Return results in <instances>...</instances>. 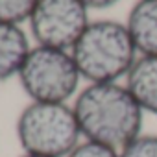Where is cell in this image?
<instances>
[{
	"label": "cell",
	"mask_w": 157,
	"mask_h": 157,
	"mask_svg": "<svg viewBox=\"0 0 157 157\" xmlns=\"http://www.w3.org/2000/svg\"><path fill=\"white\" fill-rule=\"evenodd\" d=\"M74 115L85 140L124 150L142 135L144 111L120 83H91L78 94Z\"/></svg>",
	"instance_id": "cell-1"
},
{
	"label": "cell",
	"mask_w": 157,
	"mask_h": 157,
	"mask_svg": "<svg viewBox=\"0 0 157 157\" xmlns=\"http://www.w3.org/2000/svg\"><path fill=\"white\" fill-rule=\"evenodd\" d=\"M70 54L82 78L91 83H118L139 57L126 24L117 21L91 22Z\"/></svg>",
	"instance_id": "cell-2"
},
{
	"label": "cell",
	"mask_w": 157,
	"mask_h": 157,
	"mask_svg": "<svg viewBox=\"0 0 157 157\" xmlns=\"http://www.w3.org/2000/svg\"><path fill=\"white\" fill-rule=\"evenodd\" d=\"M17 137L30 155L67 157L80 144V126L67 104L33 102L17 120Z\"/></svg>",
	"instance_id": "cell-3"
},
{
	"label": "cell",
	"mask_w": 157,
	"mask_h": 157,
	"mask_svg": "<svg viewBox=\"0 0 157 157\" xmlns=\"http://www.w3.org/2000/svg\"><path fill=\"white\" fill-rule=\"evenodd\" d=\"M19 78L33 102L65 104L76 93L82 74L67 50L35 46L30 50Z\"/></svg>",
	"instance_id": "cell-4"
},
{
	"label": "cell",
	"mask_w": 157,
	"mask_h": 157,
	"mask_svg": "<svg viewBox=\"0 0 157 157\" xmlns=\"http://www.w3.org/2000/svg\"><path fill=\"white\" fill-rule=\"evenodd\" d=\"M87 11L80 0H39L30 17L32 33L39 46L72 50L91 24Z\"/></svg>",
	"instance_id": "cell-5"
},
{
	"label": "cell",
	"mask_w": 157,
	"mask_h": 157,
	"mask_svg": "<svg viewBox=\"0 0 157 157\" xmlns=\"http://www.w3.org/2000/svg\"><path fill=\"white\" fill-rule=\"evenodd\" d=\"M126 28L139 56H157V0H137Z\"/></svg>",
	"instance_id": "cell-6"
},
{
	"label": "cell",
	"mask_w": 157,
	"mask_h": 157,
	"mask_svg": "<svg viewBox=\"0 0 157 157\" xmlns=\"http://www.w3.org/2000/svg\"><path fill=\"white\" fill-rule=\"evenodd\" d=\"M126 87L144 113L157 115V56H139L126 76Z\"/></svg>",
	"instance_id": "cell-7"
},
{
	"label": "cell",
	"mask_w": 157,
	"mask_h": 157,
	"mask_svg": "<svg viewBox=\"0 0 157 157\" xmlns=\"http://www.w3.org/2000/svg\"><path fill=\"white\" fill-rule=\"evenodd\" d=\"M28 54L30 44L24 30L17 24L0 22V83L21 72Z\"/></svg>",
	"instance_id": "cell-8"
},
{
	"label": "cell",
	"mask_w": 157,
	"mask_h": 157,
	"mask_svg": "<svg viewBox=\"0 0 157 157\" xmlns=\"http://www.w3.org/2000/svg\"><path fill=\"white\" fill-rule=\"evenodd\" d=\"M39 0H0V22L17 24L32 17Z\"/></svg>",
	"instance_id": "cell-9"
},
{
	"label": "cell",
	"mask_w": 157,
	"mask_h": 157,
	"mask_svg": "<svg viewBox=\"0 0 157 157\" xmlns=\"http://www.w3.org/2000/svg\"><path fill=\"white\" fill-rule=\"evenodd\" d=\"M120 157H157V135L142 133L120 150Z\"/></svg>",
	"instance_id": "cell-10"
},
{
	"label": "cell",
	"mask_w": 157,
	"mask_h": 157,
	"mask_svg": "<svg viewBox=\"0 0 157 157\" xmlns=\"http://www.w3.org/2000/svg\"><path fill=\"white\" fill-rule=\"evenodd\" d=\"M67 157H120V151L93 140H83L78 144Z\"/></svg>",
	"instance_id": "cell-11"
},
{
	"label": "cell",
	"mask_w": 157,
	"mask_h": 157,
	"mask_svg": "<svg viewBox=\"0 0 157 157\" xmlns=\"http://www.w3.org/2000/svg\"><path fill=\"white\" fill-rule=\"evenodd\" d=\"M80 2L87 8V10H107L111 6H115L120 0H80Z\"/></svg>",
	"instance_id": "cell-12"
},
{
	"label": "cell",
	"mask_w": 157,
	"mask_h": 157,
	"mask_svg": "<svg viewBox=\"0 0 157 157\" xmlns=\"http://www.w3.org/2000/svg\"><path fill=\"white\" fill-rule=\"evenodd\" d=\"M22 157H39V155H30V153H24Z\"/></svg>",
	"instance_id": "cell-13"
}]
</instances>
